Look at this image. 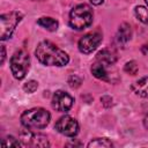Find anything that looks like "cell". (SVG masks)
Wrapping results in <instances>:
<instances>
[{
	"label": "cell",
	"mask_w": 148,
	"mask_h": 148,
	"mask_svg": "<svg viewBox=\"0 0 148 148\" xmlns=\"http://www.w3.org/2000/svg\"><path fill=\"white\" fill-rule=\"evenodd\" d=\"M36 58L39 62L46 66H65L68 64L69 58L68 54L59 49L57 45L51 43L50 40H43L40 42L35 51Z\"/></svg>",
	"instance_id": "obj_1"
},
{
	"label": "cell",
	"mask_w": 148,
	"mask_h": 148,
	"mask_svg": "<svg viewBox=\"0 0 148 148\" xmlns=\"http://www.w3.org/2000/svg\"><path fill=\"white\" fill-rule=\"evenodd\" d=\"M50 113L43 108H35L27 110L21 116V123L29 130H42L50 123Z\"/></svg>",
	"instance_id": "obj_2"
},
{
	"label": "cell",
	"mask_w": 148,
	"mask_h": 148,
	"mask_svg": "<svg viewBox=\"0 0 148 148\" xmlns=\"http://www.w3.org/2000/svg\"><path fill=\"white\" fill-rule=\"evenodd\" d=\"M92 17H94L92 9L86 3L77 5L72 9L69 14V25L76 30L86 29L92 23Z\"/></svg>",
	"instance_id": "obj_3"
},
{
	"label": "cell",
	"mask_w": 148,
	"mask_h": 148,
	"mask_svg": "<svg viewBox=\"0 0 148 148\" xmlns=\"http://www.w3.org/2000/svg\"><path fill=\"white\" fill-rule=\"evenodd\" d=\"M30 59L25 51L18 50L10 58V69L15 79L22 80L29 71Z\"/></svg>",
	"instance_id": "obj_4"
},
{
	"label": "cell",
	"mask_w": 148,
	"mask_h": 148,
	"mask_svg": "<svg viewBox=\"0 0 148 148\" xmlns=\"http://www.w3.org/2000/svg\"><path fill=\"white\" fill-rule=\"evenodd\" d=\"M21 20H22V14L18 12H10V13L2 14L0 16V38H1V40H6L13 35L16 25L20 23Z\"/></svg>",
	"instance_id": "obj_5"
},
{
	"label": "cell",
	"mask_w": 148,
	"mask_h": 148,
	"mask_svg": "<svg viewBox=\"0 0 148 148\" xmlns=\"http://www.w3.org/2000/svg\"><path fill=\"white\" fill-rule=\"evenodd\" d=\"M54 127L59 133L66 136H75L79 133V124L71 116H64L59 118Z\"/></svg>",
	"instance_id": "obj_6"
},
{
	"label": "cell",
	"mask_w": 148,
	"mask_h": 148,
	"mask_svg": "<svg viewBox=\"0 0 148 148\" xmlns=\"http://www.w3.org/2000/svg\"><path fill=\"white\" fill-rule=\"evenodd\" d=\"M102 42V35L97 31L95 32H89L87 35H84L83 37H81V39L79 40V50L82 53H91L92 51H95L97 49V46L99 45V43Z\"/></svg>",
	"instance_id": "obj_7"
},
{
	"label": "cell",
	"mask_w": 148,
	"mask_h": 148,
	"mask_svg": "<svg viewBox=\"0 0 148 148\" xmlns=\"http://www.w3.org/2000/svg\"><path fill=\"white\" fill-rule=\"evenodd\" d=\"M20 142L22 146H31V147H49V140L45 135L39 133L23 132L20 135Z\"/></svg>",
	"instance_id": "obj_8"
},
{
	"label": "cell",
	"mask_w": 148,
	"mask_h": 148,
	"mask_svg": "<svg viewBox=\"0 0 148 148\" xmlns=\"http://www.w3.org/2000/svg\"><path fill=\"white\" fill-rule=\"evenodd\" d=\"M73 97L64 90H57L52 97V106L59 112H67L73 105Z\"/></svg>",
	"instance_id": "obj_9"
},
{
	"label": "cell",
	"mask_w": 148,
	"mask_h": 148,
	"mask_svg": "<svg viewBox=\"0 0 148 148\" xmlns=\"http://www.w3.org/2000/svg\"><path fill=\"white\" fill-rule=\"evenodd\" d=\"M97 58V61L102 62L103 65H113L117 60V53L111 47H106V49H103L102 51H99L96 56Z\"/></svg>",
	"instance_id": "obj_10"
},
{
	"label": "cell",
	"mask_w": 148,
	"mask_h": 148,
	"mask_svg": "<svg viewBox=\"0 0 148 148\" xmlns=\"http://www.w3.org/2000/svg\"><path fill=\"white\" fill-rule=\"evenodd\" d=\"M132 90L135 95L148 98V76H145L132 84Z\"/></svg>",
	"instance_id": "obj_11"
},
{
	"label": "cell",
	"mask_w": 148,
	"mask_h": 148,
	"mask_svg": "<svg viewBox=\"0 0 148 148\" xmlns=\"http://www.w3.org/2000/svg\"><path fill=\"white\" fill-rule=\"evenodd\" d=\"M131 39V27L126 23L121 24L118 29V32H117V37H116V40L119 45L121 46H125L127 44V42Z\"/></svg>",
	"instance_id": "obj_12"
},
{
	"label": "cell",
	"mask_w": 148,
	"mask_h": 148,
	"mask_svg": "<svg viewBox=\"0 0 148 148\" xmlns=\"http://www.w3.org/2000/svg\"><path fill=\"white\" fill-rule=\"evenodd\" d=\"M37 24L49 31H56L58 29V21L52 17H40L37 20Z\"/></svg>",
	"instance_id": "obj_13"
},
{
	"label": "cell",
	"mask_w": 148,
	"mask_h": 148,
	"mask_svg": "<svg viewBox=\"0 0 148 148\" xmlns=\"http://www.w3.org/2000/svg\"><path fill=\"white\" fill-rule=\"evenodd\" d=\"M91 73L95 77L101 79V80H106V69H105V65H103L102 62L97 61L91 66Z\"/></svg>",
	"instance_id": "obj_14"
},
{
	"label": "cell",
	"mask_w": 148,
	"mask_h": 148,
	"mask_svg": "<svg viewBox=\"0 0 148 148\" xmlns=\"http://www.w3.org/2000/svg\"><path fill=\"white\" fill-rule=\"evenodd\" d=\"M88 147L89 148H92V147H96V148H108V147H112V142L109 141L108 139L105 138H98V139H95L92 141H90L88 143Z\"/></svg>",
	"instance_id": "obj_15"
},
{
	"label": "cell",
	"mask_w": 148,
	"mask_h": 148,
	"mask_svg": "<svg viewBox=\"0 0 148 148\" xmlns=\"http://www.w3.org/2000/svg\"><path fill=\"white\" fill-rule=\"evenodd\" d=\"M135 16H136L138 20L141 21L142 23L148 24V7L136 6V7H135Z\"/></svg>",
	"instance_id": "obj_16"
},
{
	"label": "cell",
	"mask_w": 148,
	"mask_h": 148,
	"mask_svg": "<svg viewBox=\"0 0 148 148\" xmlns=\"http://www.w3.org/2000/svg\"><path fill=\"white\" fill-rule=\"evenodd\" d=\"M1 145L3 147H20V146H22L21 142L18 140L14 139L13 136H8V138L3 139L2 142H1Z\"/></svg>",
	"instance_id": "obj_17"
},
{
	"label": "cell",
	"mask_w": 148,
	"mask_h": 148,
	"mask_svg": "<svg viewBox=\"0 0 148 148\" xmlns=\"http://www.w3.org/2000/svg\"><path fill=\"white\" fill-rule=\"evenodd\" d=\"M37 88H38V82H37V81H34V80L28 81V82L24 83V86H23L24 91L28 92V94H32L34 91L37 90Z\"/></svg>",
	"instance_id": "obj_18"
},
{
	"label": "cell",
	"mask_w": 148,
	"mask_h": 148,
	"mask_svg": "<svg viewBox=\"0 0 148 148\" xmlns=\"http://www.w3.org/2000/svg\"><path fill=\"white\" fill-rule=\"evenodd\" d=\"M124 69H125L126 73H128L131 75H134L138 72V65H136L135 61H128V62H126Z\"/></svg>",
	"instance_id": "obj_19"
},
{
	"label": "cell",
	"mask_w": 148,
	"mask_h": 148,
	"mask_svg": "<svg viewBox=\"0 0 148 148\" xmlns=\"http://www.w3.org/2000/svg\"><path fill=\"white\" fill-rule=\"evenodd\" d=\"M68 84L69 87L72 88H77L80 84H81V79L76 75H72L69 79H68Z\"/></svg>",
	"instance_id": "obj_20"
},
{
	"label": "cell",
	"mask_w": 148,
	"mask_h": 148,
	"mask_svg": "<svg viewBox=\"0 0 148 148\" xmlns=\"http://www.w3.org/2000/svg\"><path fill=\"white\" fill-rule=\"evenodd\" d=\"M5 57H6V50H5V46L2 45V46H1V64H3Z\"/></svg>",
	"instance_id": "obj_21"
},
{
	"label": "cell",
	"mask_w": 148,
	"mask_h": 148,
	"mask_svg": "<svg viewBox=\"0 0 148 148\" xmlns=\"http://www.w3.org/2000/svg\"><path fill=\"white\" fill-rule=\"evenodd\" d=\"M103 1H104V0H90V2H91L92 5H95V6H98V5L103 3Z\"/></svg>",
	"instance_id": "obj_22"
},
{
	"label": "cell",
	"mask_w": 148,
	"mask_h": 148,
	"mask_svg": "<svg viewBox=\"0 0 148 148\" xmlns=\"http://www.w3.org/2000/svg\"><path fill=\"white\" fill-rule=\"evenodd\" d=\"M142 52H143L145 54H148V43H146V44L143 45V47H142Z\"/></svg>",
	"instance_id": "obj_23"
},
{
	"label": "cell",
	"mask_w": 148,
	"mask_h": 148,
	"mask_svg": "<svg viewBox=\"0 0 148 148\" xmlns=\"http://www.w3.org/2000/svg\"><path fill=\"white\" fill-rule=\"evenodd\" d=\"M143 124H145V127L148 128V114L145 117V120H143Z\"/></svg>",
	"instance_id": "obj_24"
},
{
	"label": "cell",
	"mask_w": 148,
	"mask_h": 148,
	"mask_svg": "<svg viewBox=\"0 0 148 148\" xmlns=\"http://www.w3.org/2000/svg\"><path fill=\"white\" fill-rule=\"evenodd\" d=\"M145 2H146V5H147V7H148V0H145Z\"/></svg>",
	"instance_id": "obj_25"
}]
</instances>
